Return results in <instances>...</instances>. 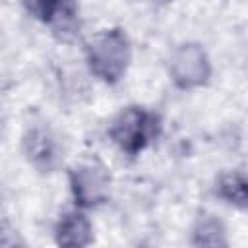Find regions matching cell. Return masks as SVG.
<instances>
[{"label": "cell", "instance_id": "cell-1", "mask_svg": "<svg viewBox=\"0 0 248 248\" xmlns=\"http://www.w3.org/2000/svg\"><path fill=\"white\" fill-rule=\"evenodd\" d=\"M85 60L95 78L108 85L118 83L132 60V45L128 35L118 27L99 31L85 46Z\"/></svg>", "mask_w": 248, "mask_h": 248}, {"label": "cell", "instance_id": "cell-2", "mask_svg": "<svg viewBox=\"0 0 248 248\" xmlns=\"http://www.w3.org/2000/svg\"><path fill=\"white\" fill-rule=\"evenodd\" d=\"M161 132V120L155 112L143 107L122 108L108 126V138L126 155H140L149 147Z\"/></svg>", "mask_w": 248, "mask_h": 248}, {"label": "cell", "instance_id": "cell-3", "mask_svg": "<svg viewBox=\"0 0 248 248\" xmlns=\"http://www.w3.org/2000/svg\"><path fill=\"white\" fill-rule=\"evenodd\" d=\"M169 76L178 89L203 87L211 78V62L205 48L198 43L178 45L169 58Z\"/></svg>", "mask_w": 248, "mask_h": 248}, {"label": "cell", "instance_id": "cell-4", "mask_svg": "<svg viewBox=\"0 0 248 248\" xmlns=\"http://www.w3.org/2000/svg\"><path fill=\"white\" fill-rule=\"evenodd\" d=\"M70 190L74 202L81 209L97 207L108 200L110 194V174L103 163L97 159L81 161L70 170Z\"/></svg>", "mask_w": 248, "mask_h": 248}, {"label": "cell", "instance_id": "cell-5", "mask_svg": "<svg viewBox=\"0 0 248 248\" xmlns=\"http://www.w3.org/2000/svg\"><path fill=\"white\" fill-rule=\"evenodd\" d=\"M23 153L27 161L43 172H50L60 165L58 141L45 126H33L23 136Z\"/></svg>", "mask_w": 248, "mask_h": 248}, {"label": "cell", "instance_id": "cell-6", "mask_svg": "<svg viewBox=\"0 0 248 248\" xmlns=\"http://www.w3.org/2000/svg\"><path fill=\"white\" fill-rule=\"evenodd\" d=\"M56 244L60 246H87L93 242V227L87 215L79 209H72L60 215L54 229Z\"/></svg>", "mask_w": 248, "mask_h": 248}, {"label": "cell", "instance_id": "cell-7", "mask_svg": "<svg viewBox=\"0 0 248 248\" xmlns=\"http://www.w3.org/2000/svg\"><path fill=\"white\" fill-rule=\"evenodd\" d=\"M48 25H50L54 37H58L60 41H64V43L74 41L81 29L78 2L76 0H60Z\"/></svg>", "mask_w": 248, "mask_h": 248}, {"label": "cell", "instance_id": "cell-8", "mask_svg": "<svg viewBox=\"0 0 248 248\" xmlns=\"http://www.w3.org/2000/svg\"><path fill=\"white\" fill-rule=\"evenodd\" d=\"M196 246H225V227L223 223L209 213H203L198 217V223L194 227V240Z\"/></svg>", "mask_w": 248, "mask_h": 248}, {"label": "cell", "instance_id": "cell-9", "mask_svg": "<svg viewBox=\"0 0 248 248\" xmlns=\"http://www.w3.org/2000/svg\"><path fill=\"white\" fill-rule=\"evenodd\" d=\"M19 2L33 17H37L43 23H50L60 0H19Z\"/></svg>", "mask_w": 248, "mask_h": 248}, {"label": "cell", "instance_id": "cell-10", "mask_svg": "<svg viewBox=\"0 0 248 248\" xmlns=\"http://www.w3.org/2000/svg\"><path fill=\"white\" fill-rule=\"evenodd\" d=\"M240 207H248V180L244 178L242 184V200H240Z\"/></svg>", "mask_w": 248, "mask_h": 248}]
</instances>
